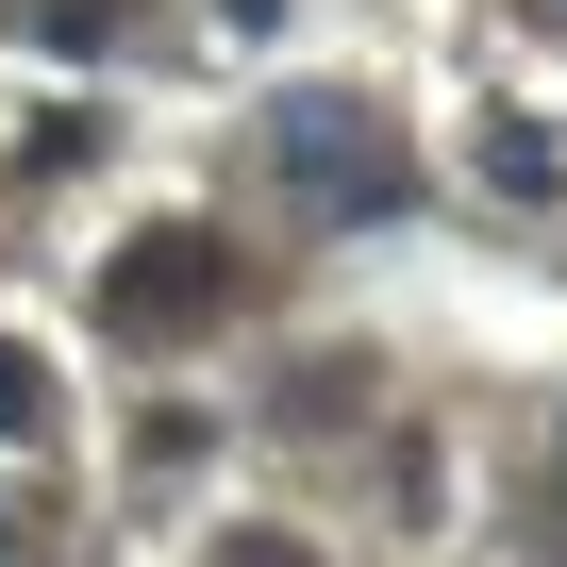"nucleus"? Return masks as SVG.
I'll use <instances>...</instances> for the list:
<instances>
[{
  "label": "nucleus",
  "mask_w": 567,
  "mask_h": 567,
  "mask_svg": "<svg viewBox=\"0 0 567 567\" xmlns=\"http://www.w3.org/2000/svg\"><path fill=\"white\" fill-rule=\"evenodd\" d=\"M217 301H234V250H217L200 217H167V234H134V250L101 267V318H117L134 351H167V334H200Z\"/></svg>",
  "instance_id": "f03ea898"
},
{
  "label": "nucleus",
  "mask_w": 567,
  "mask_h": 567,
  "mask_svg": "<svg viewBox=\"0 0 567 567\" xmlns=\"http://www.w3.org/2000/svg\"><path fill=\"white\" fill-rule=\"evenodd\" d=\"M267 167L301 184L318 217H401V200H417V167H401V134H384L368 101H318V84H301V101L267 117Z\"/></svg>",
  "instance_id": "f257e3e1"
},
{
  "label": "nucleus",
  "mask_w": 567,
  "mask_h": 567,
  "mask_svg": "<svg viewBox=\"0 0 567 567\" xmlns=\"http://www.w3.org/2000/svg\"><path fill=\"white\" fill-rule=\"evenodd\" d=\"M200 567H318V550H301V534H217Z\"/></svg>",
  "instance_id": "39448f33"
},
{
  "label": "nucleus",
  "mask_w": 567,
  "mask_h": 567,
  "mask_svg": "<svg viewBox=\"0 0 567 567\" xmlns=\"http://www.w3.org/2000/svg\"><path fill=\"white\" fill-rule=\"evenodd\" d=\"M217 18H234V34H284V0H217Z\"/></svg>",
  "instance_id": "423d86ee"
},
{
  "label": "nucleus",
  "mask_w": 567,
  "mask_h": 567,
  "mask_svg": "<svg viewBox=\"0 0 567 567\" xmlns=\"http://www.w3.org/2000/svg\"><path fill=\"white\" fill-rule=\"evenodd\" d=\"M467 167H484V200H550V184H567V151H550L534 117H484V134H467Z\"/></svg>",
  "instance_id": "7ed1b4c3"
},
{
  "label": "nucleus",
  "mask_w": 567,
  "mask_h": 567,
  "mask_svg": "<svg viewBox=\"0 0 567 567\" xmlns=\"http://www.w3.org/2000/svg\"><path fill=\"white\" fill-rule=\"evenodd\" d=\"M18 434H51V368H34L18 334H0V451H18Z\"/></svg>",
  "instance_id": "20e7f679"
},
{
  "label": "nucleus",
  "mask_w": 567,
  "mask_h": 567,
  "mask_svg": "<svg viewBox=\"0 0 567 567\" xmlns=\"http://www.w3.org/2000/svg\"><path fill=\"white\" fill-rule=\"evenodd\" d=\"M0 534H18V517H0Z\"/></svg>",
  "instance_id": "0eeeda50"
}]
</instances>
